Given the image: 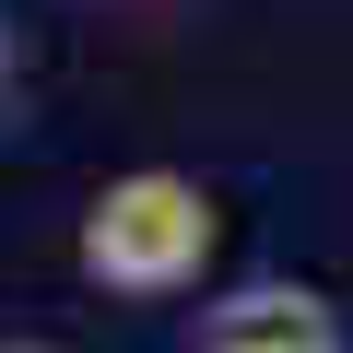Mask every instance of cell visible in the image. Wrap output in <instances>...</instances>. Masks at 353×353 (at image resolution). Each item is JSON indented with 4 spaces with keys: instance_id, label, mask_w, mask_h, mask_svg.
<instances>
[{
    "instance_id": "obj_1",
    "label": "cell",
    "mask_w": 353,
    "mask_h": 353,
    "mask_svg": "<svg viewBox=\"0 0 353 353\" xmlns=\"http://www.w3.org/2000/svg\"><path fill=\"white\" fill-rule=\"evenodd\" d=\"M224 212L201 176H176V165H130L106 176V189L83 201V271L106 294H176V283H201Z\"/></svg>"
},
{
    "instance_id": "obj_2",
    "label": "cell",
    "mask_w": 353,
    "mask_h": 353,
    "mask_svg": "<svg viewBox=\"0 0 353 353\" xmlns=\"http://www.w3.org/2000/svg\"><path fill=\"white\" fill-rule=\"evenodd\" d=\"M201 353H341V306L306 283H248L201 318Z\"/></svg>"
},
{
    "instance_id": "obj_3",
    "label": "cell",
    "mask_w": 353,
    "mask_h": 353,
    "mask_svg": "<svg viewBox=\"0 0 353 353\" xmlns=\"http://www.w3.org/2000/svg\"><path fill=\"white\" fill-rule=\"evenodd\" d=\"M0 353H48V341H0Z\"/></svg>"
}]
</instances>
